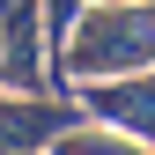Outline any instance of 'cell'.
<instances>
[{
	"instance_id": "277c9868",
	"label": "cell",
	"mask_w": 155,
	"mask_h": 155,
	"mask_svg": "<svg viewBox=\"0 0 155 155\" xmlns=\"http://www.w3.org/2000/svg\"><path fill=\"white\" fill-rule=\"evenodd\" d=\"M52 155H148V148L126 140V133H111V126H67L52 140Z\"/></svg>"
},
{
	"instance_id": "6da1fadb",
	"label": "cell",
	"mask_w": 155,
	"mask_h": 155,
	"mask_svg": "<svg viewBox=\"0 0 155 155\" xmlns=\"http://www.w3.org/2000/svg\"><path fill=\"white\" fill-rule=\"evenodd\" d=\"M155 67V0H104L96 15L67 30L52 74H96V81H118V74H148Z\"/></svg>"
},
{
	"instance_id": "7a4b0ae2",
	"label": "cell",
	"mask_w": 155,
	"mask_h": 155,
	"mask_svg": "<svg viewBox=\"0 0 155 155\" xmlns=\"http://www.w3.org/2000/svg\"><path fill=\"white\" fill-rule=\"evenodd\" d=\"M67 126H81V104H59V96H0V155H37Z\"/></svg>"
},
{
	"instance_id": "5b68a950",
	"label": "cell",
	"mask_w": 155,
	"mask_h": 155,
	"mask_svg": "<svg viewBox=\"0 0 155 155\" xmlns=\"http://www.w3.org/2000/svg\"><path fill=\"white\" fill-rule=\"evenodd\" d=\"M37 15H45V37H52V59H59V45H67V30L81 22V0H37Z\"/></svg>"
},
{
	"instance_id": "3957f363",
	"label": "cell",
	"mask_w": 155,
	"mask_h": 155,
	"mask_svg": "<svg viewBox=\"0 0 155 155\" xmlns=\"http://www.w3.org/2000/svg\"><path fill=\"white\" fill-rule=\"evenodd\" d=\"M81 111L96 126L126 133V140H155V74H118V81H96L81 96Z\"/></svg>"
}]
</instances>
